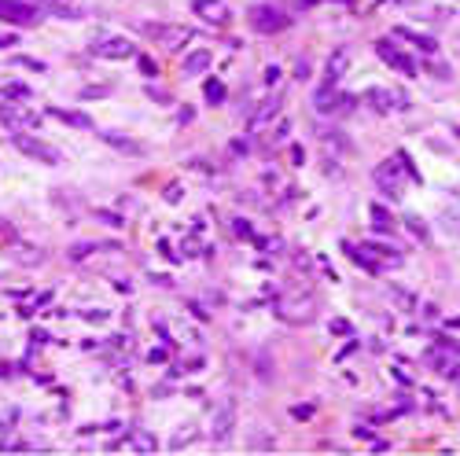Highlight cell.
Masks as SVG:
<instances>
[{"label": "cell", "instance_id": "1", "mask_svg": "<svg viewBox=\"0 0 460 456\" xmlns=\"http://www.w3.org/2000/svg\"><path fill=\"white\" fill-rule=\"evenodd\" d=\"M0 122H4L11 133H37L41 129V115L37 111H30V103L23 100V103H15V100H0Z\"/></svg>", "mask_w": 460, "mask_h": 456}, {"label": "cell", "instance_id": "2", "mask_svg": "<svg viewBox=\"0 0 460 456\" xmlns=\"http://www.w3.org/2000/svg\"><path fill=\"white\" fill-rule=\"evenodd\" d=\"M247 23L254 33H280L291 26V15H283V8H276V4H251Z\"/></svg>", "mask_w": 460, "mask_h": 456}, {"label": "cell", "instance_id": "3", "mask_svg": "<svg viewBox=\"0 0 460 456\" xmlns=\"http://www.w3.org/2000/svg\"><path fill=\"white\" fill-rule=\"evenodd\" d=\"M11 144L23 151L26 159H33V162H45V166H59L63 162V151L56 147V144H48V140H41V137H26V133H15L11 137Z\"/></svg>", "mask_w": 460, "mask_h": 456}, {"label": "cell", "instance_id": "4", "mask_svg": "<svg viewBox=\"0 0 460 456\" xmlns=\"http://www.w3.org/2000/svg\"><path fill=\"white\" fill-rule=\"evenodd\" d=\"M405 177H409V173L402 169V162H398V159H390V162L376 166V173H372V181L380 184V191L387 195L390 203H398V199H402V191H405Z\"/></svg>", "mask_w": 460, "mask_h": 456}, {"label": "cell", "instance_id": "5", "mask_svg": "<svg viewBox=\"0 0 460 456\" xmlns=\"http://www.w3.org/2000/svg\"><path fill=\"white\" fill-rule=\"evenodd\" d=\"M376 55L387 63L390 70H398V74H405V78H416V74H420L416 59H412L409 52H402V48L394 45V41H387V37H380V41H376Z\"/></svg>", "mask_w": 460, "mask_h": 456}, {"label": "cell", "instance_id": "6", "mask_svg": "<svg viewBox=\"0 0 460 456\" xmlns=\"http://www.w3.org/2000/svg\"><path fill=\"white\" fill-rule=\"evenodd\" d=\"M372 111H380V115H390V111H405L409 107V96L402 92V89H365V96H361Z\"/></svg>", "mask_w": 460, "mask_h": 456}, {"label": "cell", "instance_id": "7", "mask_svg": "<svg viewBox=\"0 0 460 456\" xmlns=\"http://www.w3.org/2000/svg\"><path fill=\"white\" fill-rule=\"evenodd\" d=\"M0 23L8 26H33L37 23V8L30 0H0Z\"/></svg>", "mask_w": 460, "mask_h": 456}, {"label": "cell", "instance_id": "8", "mask_svg": "<svg viewBox=\"0 0 460 456\" xmlns=\"http://www.w3.org/2000/svg\"><path fill=\"white\" fill-rule=\"evenodd\" d=\"M354 103H357L354 96H346V92H339V89H317L313 111H317V115H346Z\"/></svg>", "mask_w": 460, "mask_h": 456}, {"label": "cell", "instance_id": "9", "mask_svg": "<svg viewBox=\"0 0 460 456\" xmlns=\"http://www.w3.org/2000/svg\"><path fill=\"white\" fill-rule=\"evenodd\" d=\"M346 70H350V48L339 45L332 55H328V63H324V81H320V89H339V81L346 78Z\"/></svg>", "mask_w": 460, "mask_h": 456}, {"label": "cell", "instance_id": "10", "mask_svg": "<svg viewBox=\"0 0 460 456\" xmlns=\"http://www.w3.org/2000/svg\"><path fill=\"white\" fill-rule=\"evenodd\" d=\"M192 11L199 15L203 23H210V26H225L229 18H232V11H229L225 0H192Z\"/></svg>", "mask_w": 460, "mask_h": 456}, {"label": "cell", "instance_id": "11", "mask_svg": "<svg viewBox=\"0 0 460 456\" xmlns=\"http://www.w3.org/2000/svg\"><path fill=\"white\" fill-rule=\"evenodd\" d=\"M93 52L100 59H129L137 52V45H133V41H125V37H103V41L93 45Z\"/></svg>", "mask_w": 460, "mask_h": 456}, {"label": "cell", "instance_id": "12", "mask_svg": "<svg viewBox=\"0 0 460 456\" xmlns=\"http://www.w3.org/2000/svg\"><path fill=\"white\" fill-rule=\"evenodd\" d=\"M144 30L155 37V41H162L166 48H173V52L184 48L188 41H192V30H188V26H144Z\"/></svg>", "mask_w": 460, "mask_h": 456}, {"label": "cell", "instance_id": "13", "mask_svg": "<svg viewBox=\"0 0 460 456\" xmlns=\"http://www.w3.org/2000/svg\"><path fill=\"white\" fill-rule=\"evenodd\" d=\"M232 427H236V401H221V408H217V416H214L210 438H214V442H229Z\"/></svg>", "mask_w": 460, "mask_h": 456}, {"label": "cell", "instance_id": "14", "mask_svg": "<svg viewBox=\"0 0 460 456\" xmlns=\"http://www.w3.org/2000/svg\"><path fill=\"white\" fill-rule=\"evenodd\" d=\"M361 247L372 254V262L380 265V272L383 269H398L405 262V254H398V247H383V243H361Z\"/></svg>", "mask_w": 460, "mask_h": 456}, {"label": "cell", "instance_id": "15", "mask_svg": "<svg viewBox=\"0 0 460 456\" xmlns=\"http://www.w3.org/2000/svg\"><path fill=\"white\" fill-rule=\"evenodd\" d=\"M394 37L409 41V45H412L416 52H424V55H434V52H438V41H434V37H427V33H416V30H409V26H398V30H394Z\"/></svg>", "mask_w": 460, "mask_h": 456}, {"label": "cell", "instance_id": "16", "mask_svg": "<svg viewBox=\"0 0 460 456\" xmlns=\"http://www.w3.org/2000/svg\"><path fill=\"white\" fill-rule=\"evenodd\" d=\"M276 115H280V96H269V100H266V103H261V107H258V111H254V115L247 118V129H251V133H258V129H261V125H266L269 118H276Z\"/></svg>", "mask_w": 460, "mask_h": 456}, {"label": "cell", "instance_id": "17", "mask_svg": "<svg viewBox=\"0 0 460 456\" xmlns=\"http://www.w3.org/2000/svg\"><path fill=\"white\" fill-rule=\"evenodd\" d=\"M48 118H59L63 125H70V129H93V118L81 115V111H63V107H48Z\"/></svg>", "mask_w": 460, "mask_h": 456}, {"label": "cell", "instance_id": "18", "mask_svg": "<svg viewBox=\"0 0 460 456\" xmlns=\"http://www.w3.org/2000/svg\"><path fill=\"white\" fill-rule=\"evenodd\" d=\"M207 67H210V52H207V48H199V52H192V55H184V63H181V74L195 78V74H203Z\"/></svg>", "mask_w": 460, "mask_h": 456}, {"label": "cell", "instance_id": "19", "mask_svg": "<svg viewBox=\"0 0 460 456\" xmlns=\"http://www.w3.org/2000/svg\"><path fill=\"white\" fill-rule=\"evenodd\" d=\"M159 442H155V434H147V430H133L129 434V449H137V452H151Z\"/></svg>", "mask_w": 460, "mask_h": 456}, {"label": "cell", "instance_id": "20", "mask_svg": "<svg viewBox=\"0 0 460 456\" xmlns=\"http://www.w3.org/2000/svg\"><path fill=\"white\" fill-rule=\"evenodd\" d=\"M0 100H30V85H23V81L0 85Z\"/></svg>", "mask_w": 460, "mask_h": 456}, {"label": "cell", "instance_id": "21", "mask_svg": "<svg viewBox=\"0 0 460 456\" xmlns=\"http://www.w3.org/2000/svg\"><path fill=\"white\" fill-rule=\"evenodd\" d=\"M100 137L111 144V147H118V151H129V155H137V151H140L137 140H129V137H122V133H100Z\"/></svg>", "mask_w": 460, "mask_h": 456}, {"label": "cell", "instance_id": "22", "mask_svg": "<svg viewBox=\"0 0 460 456\" xmlns=\"http://www.w3.org/2000/svg\"><path fill=\"white\" fill-rule=\"evenodd\" d=\"M372 225H376L380 232H387V235H390V232H394V217H390L380 203H372Z\"/></svg>", "mask_w": 460, "mask_h": 456}, {"label": "cell", "instance_id": "23", "mask_svg": "<svg viewBox=\"0 0 460 456\" xmlns=\"http://www.w3.org/2000/svg\"><path fill=\"white\" fill-rule=\"evenodd\" d=\"M203 96H207V103H214V107H217V103H225V85L217 81V78H210V81H207V89H203Z\"/></svg>", "mask_w": 460, "mask_h": 456}, {"label": "cell", "instance_id": "24", "mask_svg": "<svg viewBox=\"0 0 460 456\" xmlns=\"http://www.w3.org/2000/svg\"><path fill=\"white\" fill-rule=\"evenodd\" d=\"M229 232L236 235V240H254V228H251V221H244V217H232Z\"/></svg>", "mask_w": 460, "mask_h": 456}, {"label": "cell", "instance_id": "25", "mask_svg": "<svg viewBox=\"0 0 460 456\" xmlns=\"http://www.w3.org/2000/svg\"><path fill=\"white\" fill-rule=\"evenodd\" d=\"M261 250H266V254H280L283 250V240H276V235H269V240H254Z\"/></svg>", "mask_w": 460, "mask_h": 456}, {"label": "cell", "instance_id": "26", "mask_svg": "<svg viewBox=\"0 0 460 456\" xmlns=\"http://www.w3.org/2000/svg\"><path fill=\"white\" fill-rule=\"evenodd\" d=\"M96 217H100L103 225H115V228H122V225H125V221H122V213H111V210H96Z\"/></svg>", "mask_w": 460, "mask_h": 456}, {"label": "cell", "instance_id": "27", "mask_svg": "<svg viewBox=\"0 0 460 456\" xmlns=\"http://www.w3.org/2000/svg\"><path fill=\"white\" fill-rule=\"evenodd\" d=\"M283 137H288V122H276V129L269 133V144H280Z\"/></svg>", "mask_w": 460, "mask_h": 456}, {"label": "cell", "instance_id": "28", "mask_svg": "<svg viewBox=\"0 0 460 456\" xmlns=\"http://www.w3.org/2000/svg\"><path fill=\"white\" fill-rule=\"evenodd\" d=\"M409 232H416L420 240H427V228L420 225V217H409Z\"/></svg>", "mask_w": 460, "mask_h": 456}, {"label": "cell", "instance_id": "29", "mask_svg": "<svg viewBox=\"0 0 460 456\" xmlns=\"http://www.w3.org/2000/svg\"><path fill=\"white\" fill-rule=\"evenodd\" d=\"M85 254H93V243H78V247L70 250V258H74V262H81Z\"/></svg>", "mask_w": 460, "mask_h": 456}, {"label": "cell", "instance_id": "30", "mask_svg": "<svg viewBox=\"0 0 460 456\" xmlns=\"http://www.w3.org/2000/svg\"><path fill=\"white\" fill-rule=\"evenodd\" d=\"M295 78H298V81H305V78H310V63H305V59H298V67H295Z\"/></svg>", "mask_w": 460, "mask_h": 456}, {"label": "cell", "instance_id": "31", "mask_svg": "<svg viewBox=\"0 0 460 456\" xmlns=\"http://www.w3.org/2000/svg\"><path fill=\"white\" fill-rule=\"evenodd\" d=\"M11 45H19V41H15V33H0V52H4V48H11Z\"/></svg>", "mask_w": 460, "mask_h": 456}, {"label": "cell", "instance_id": "32", "mask_svg": "<svg viewBox=\"0 0 460 456\" xmlns=\"http://www.w3.org/2000/svg\"><path fill=\"white\" fill-rule=\"evenodd\" d=\"M177 199H181V188L169 184V188H166V203H177Z\"/></svg>", "mask_w": 460, "mask_h": 456}, {"label": "cell", "instance_id": "33", "mask_svg": "<svg viewBox=\"0 0 460 456\" xmlns=\"http://www.w3.org/2000/svg\"><path fill=\"white\" fill-rule=\"evenodd\" d=\"M140 70L151 78V74H155V59H147V55H144V59H140Z\"/></svg>", "mask_w": 460, "mask_h": 456}, {"label": "cell", "instance_id": "34", "mask_svg": "<svg viewBox=\"0 0 460 456\" xmlns=\"http://www.w3.org/2000/svg\"><path fill=\"white\" fill-rule=\"evenodd\" d=\"M276 78H280V67H266V85H276Z\"/></svg>", "mask_w": 460, "mask_h": 456}, {"label": "cell", "instance_id": "35", "mask_svg": "<svg viewBox=\"0 0 460 456\" xmlns=\"http://www.w3.org/2000/svg\"><path fill=\"white\" fill-rule=\"evenodd\" d=\"M302 159H305V151H302V147H298V144H295V147H291V162H295V166H298V162H302Z\"/></svg>", "mask_w": 460, "mask_h": 456}, {"label": "cell", "instance_id": "36", "mask_svg": "<svg viewBox=\"0 0 460 456\" xmlns=\"http://www.w3.org/2000/svg\"><path fill=\"white\" fill-rule=\"evenodd\" d=\"M30 4H59V0H30Z\"/></svg>", "mask_w": 460, "mask_h": 456}]
</instances>
